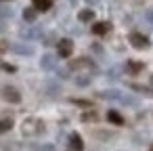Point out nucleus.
Returning a JSON list of instances; mask_svg holds the SVG:
<instances>
[{
	"label": "nucleus",
	"mask_w": 153,
	"mask_h": 151,
	"mask_svg": "<svg viewBox=\"0 0 153 151\" xmlns=\"http://www.w3.org/2000/svg\"><path fill=\"white\" fill-rule=\"evenodd\" d=\"M92 51H94L97 55H103V48H101V44H92Z\"/></svg>",
	"instance_id": "28"
},
{
	"label": "nucleus",
	"mask_w": 153,
	"mask_h": 151,
	"mask_svg": "<svg viewBox=\"0 0 153 151\" xmlns=\"http://www.w3.org/2000/svg\"><path fill=\"white\" fill-rule=\"evenodd\" d=\"M122 94L124 92H120V90H103V92H99V97L105 99V101H120Z\"/></svg>",
	"instance_id": "11"
},
{
	"label": "nucleus",
	"mask_w": 153,
	"mask_h": 151,
	"mask_svg": "<svg viewBox=\"0 0 153 151\" xmlns=\"http://www.w3.org/2000/svg\"><path fill=\"white\" fill-rule=\"evenodd\" d=\"M21 132H23V136H38L44 132V122L38 118H25L21 124Z\"/></svg>",
	"instance_id": "1"
},
{
	"label": "nucleus",
	"mask_w": 153,
	"mask_h": 151,
	"mask_svg": "<svg viewBox=\"0 0 153 151\" xmlns=\"http://www.w3.org/2000/svg\"><path fill=\"white\" fill-rule=\"evenodd\" d=\"M109 30H111L109 21H99V23L92 25V34L94 36H105V34H109Z\"/></svg>",
	"instance_id": "7"
},
{
	"label": "nucleus",
	"mask_w": 153,
	"mask_h": 151,
	"mask_svg": "<svg viewBox=\"0 0 153 151\" xmlns=\"http://www.w3.org/2000/svg\"><path fill=\"white\" fill-rule=\"evenodd\" d=\"M145 19H147V23H149V25H153V9H149V11L145 13Z\"/></svg>",
	"instance_id": "27"
},
{
	"label": "nucleus",
	"mask_w": 153,
	"mask_h": 151,
	"mask_svg": "<svg viewBox=\"0 0 153 151\" xmlns=\"http://www.w3.org/2000/svg\"><path fill=\"white\" fill-rule=\"evenodd\" d=\"M46 86H48V88H46V90H48V92H51V94H59V92H61V88H59V86H57V84H51V82H48V84H46Z\"/></svg>",
	"instance_id": "25"
},
{
	"label": "nucleus",
	"mask_w": 153,
	"mask_h": 151,
	"mask_svg": "<svg viewBox=\"0 0 153 151\" xmlns=\"http://www.w3.org/2000/svg\"><path fill=\"white\" fill-rule=\"evenodd\" d=\"M40 67H42L44 71H53V69H57V57L51 55V53L42 55V59H40Z\"/></svg>",
	"instance_id": "6"
},
{
	"label": "nucleus",
	"mask_w": 153,
	"mask_h": 151,
	"mask_svg": "<svg viewBox=\"0 0 153 151\" xmlns=\"http://www.w3.org/2000/svg\"><path fill=\"white\" fill-rule=\"evenodd\" d=\"M149 151H153V145H151V147H149Z\"/></svg>",
	"instance_id": "33"
},
{
	"label": "nucleus",
	"mask_w": 153,
	"mask_h": 151,
	"mask_svg": "<svg viewBox=\"0 0 153 151\" xmlns=\"http://www.w3.org/2000/svg\"><path fill=\"white\" fill-rule=\"evenodd\" d=\"M2 32H4V25H2V23H0V34H2Z\"/></svg>",
	"instance_id": "30"
},
{
	"label": "nucleus",
	"mask_w": 153,
	"mask_h": 151,
	"mask_svg": "<svg viewBox=\"0 0 153 151\" xmlns=\"http://www.w3.org/2000/svg\"><path fill=\"white\" fill-rule=\"evenodd\" d=\"M55 42H59V40H57V36H55V34H51V36H48V38H46V40H44V44H46V46H51V44H55Z\"/></svg>",
	"instance_id": "26"
},
{
	"label": "nucleus",
	"mask_w": 153,
	"mask_h": 151,
	"mask_svg": "<svg viewBox=\"0 0 153 151\" xmlns=\"http://www.w3.org/2000/svg\"><path fill=\"white\" fill-rule=\"evenodd\" d=\"M0 17H4V19L13 17V11H11V7H2V4H0Z\"/></svg>",
	"instance_id": "22"
},
{
	"label": "nucleus",
	"mask_w": 153,
	"mask_h": 151,
	"mask_svg": "<svg viewBox=\"0 0 153 151\" xmlns=\"http://www.w3.org/2000/svg\"><path fill=\"white\" fill-rule=\"evenodd\" d=\"M67 69H74V71H94L97 67H94V63L88 57H80V59H74Z\"/></svg>",
	"instance_id": "2"
},
{
	"label": "nucleus",
	"mask_w": 153,
	"mask_h": 151,
	"mask_svg": "<svg viewBox=\"0 0 153 151\" xmlns=\"http://www.w3.org/2000/svg\"><path fill=\"white\" fill-rule=\"evenodd\" d=\"M76 84L78 86H88L90 84V76H78L76 78Z\"/></svg>",
	"instance_id": "21"
},
{
	"label": "nucleus",
	"mask_w": 153,
	"mask_h": 151,
	"mask_svg": "<svg viewBox=\"0 0 153 151\" xmlns=\"http://www.w3.org/2000/svg\"><path fill=\"white\" fill-rule=\"evenodd\" d=\"M57 74H59L61 78H67V76H69V71H67V69H57Z\"/></svg>",
	"instance_id": "29"
},
{
	"label": "nucleus",
	"mask_w": 153,
	"mask_h": 151,
	"mask_svg": "<svg viewBox=\"0 0 153 151\" xmlns=\"http://www.w3.org/2000/svg\"><path fill=\"white\" fill-rule=\"evenodd\" d=\"M78 19H80L82 23H88V21L94 19V11H92V9H82V11L78 13Z\"/></svg>",
	"instance_id": "15"
},
{
	"label": "nucleus",
	"mask_w": 153,
	"mask_h": 151,
	"mask_svg": "<svg viewBox=\"0 0 153 151\" xmlns=\"http://www.w3.org/2000/svg\"><path fill=\"white\" fill-rule=\"evenodd\" d=\"M88 2H92V4H94V2H99V0H88Z\"/></svg>",
	"instance_id": "31"
},
{
	"label": "nucleus",
	"mask_w": 153,
	"mask_h": 151,
	"mask_svg": "<svg viewBox=\"0 0 153 151\" xmlns=\"http://www.w3.org/2000/svg\"><path fill=\"white\" fill-rule=\"evenodd\" d=\"M69 147H71V151H82L84 149V141H82V136L78 132L69 134Z\"/></svg>",
	"instance_id": "9"
},
{
	"label": "nucleus",
	"mask_w": 153,
	"mask_h": 151,
	"mask_svg": "<svg viewBox=\"0 0 153 151\" xmlns=\"http://www.w3.org/2000/svg\"><path fill=\"white\" fill-rule=\"evenodd\" d=\"M128 40H130V44H132L134 48H140V51H143V48H149V44H151V42H149V38H147V36H143L140 32H130Z\"/></svg>",
	"instance_id": "4"
},
{
	"label": "nucleus",
	"mask_w": 153,
	"mask_h": 151,
	"mask_svg": "<svg viewBox=\"0 0 153 151\" xmlns=\"http://www.w3.org/2000/svg\"><path fill=\"white\" fill-rule=\"evenodd\" d=\"M30 149H32V151H55L53 145H32Z\"/></svg>",
	"instance_id": "20"
},
{
	"label": "nucleus",
	"mask_w": 153,
	"mask_h": 151,
	"mask_svg": "<svg viewBox=\"0 0 153 151\" xmlns=\"http://www.w3.org/2000/svg\"><path fill=\"white\" fill-rule=\"evenodd\" d=\"M149 82H151V86H153V76H151V80H149Z\"/></svg>",
	"instance_id": "32"
},
{
	"label": "nucleus",
	"mask_w": 153,
	"mask_h": 151,
	"mask_svg": "<svg viewBox=\"0 0 153 151\" xmlns=\"http://www.w3.org/2000/svg\"><path fill=\"white\" fill-rule=\"evenodd\" d=\"M80 120H82V122H97V120H99V113H97V111H84Z\"/></svg>",
	"instance_id": "19"
},
{
	"label": "nucleus",
	"mask_w": 153,
	"mask_h": 151,
	"mask_svg": "<svg viewBox=\"0 0 153 151\" xmlns=\"http://www.w3.org/2000/svg\"><path fill=\"white\" fill-rule=\"evenodd\" d=\"M13 126H15L13 118H2V120H0V134H4V132H9V130H11Z\"/></svg>",
	"instance_id": "18"
},
{
	"label": "nucleus",
	"mask_w": 153,
	"mask_h": 151,
	"mask_svg": "<svg viewBox=\"0 0 153 151\" xmlns=\"http://www.w3.org/2000/svg\"><path fill=\"white\" fill-rule=\"evenodd\" d=\"M0 2H7V0H0Z\"/></svg>",
	"instance_id": "34"
},
{
	"label": "nucleus",
	"mask_w": 153,
	"mask_h": 151,
	"mask_svg": "<svg viewBox=\"0 0 153 151\" xmlns=\"http://www.w3.org/2000/svg\"><path fill=\"white\" fill-rule=\"evenodd\" d=\"M32 4H34V9H36V11H40V13L51 11V7H53L51 0H32Z\"/></svg>",
	"instance_id": "14"
},
{
	"label": "nucleus",
	"mask_w": 153,
	"mask_h": 151,
	"mask_svg": "<svg viewBox=\"0 0 153 151\" xmlns=\"http://www.w3.org/2000/svg\"><path fill=\"white\" fill-rule=\"evenodd\" d=\"M0 69H4V71H9V74H15V71H17V67H15V65L4 63V61H0Z\"/></svg>",
	"instance_id": "23"
},
{
	"label": "nucleus",
	"mask_w": 153,
	"mask_h": 151,
	"mask_svg": "<svg viewBox=\"0 0 153 151\" xmlns=\"http://www.w3.org/2000/svg\"><path fill=\"white\" fill-rule=\"evenodd\" d=\"M21 38H25V40H40V38H42V30H40V28L21 30Z\"/></svg>",
	"instance_id": "8"
},
{
	"label": "nucleus",
	"mask_w": 153,
	"mask_h": 151,
	"mask_svg": "<svg viewBox=\"0 0 153 151\" xmlns=\"http://www.w3.org/2000/svg\"><path fill=\"white\" fill-rule=\"evenodd\" d=\"M13 53L23 55V57H30V55H34V48L27 46V44H13Z\"/></svg>",
	"instance_id": "12"
},
{
	"label": "nucleus",
	"mask_w": 153,
	"mask_h": 151,
	"mask_svg": "<svg viewBox=\"0 0 153 151\" xmlns=\"http://www.w3.org/2000/svg\"><path fill=\"white\" fill-rule=\"evenodd\" d=\"M145 69V63L143 61H128L126 63V71L130 74V76H136V74H140Z\"/></svg>",
	"instance_id": "10"
},
{
	"label": "nucleus",
	"mask_w": 153,
	"mask_h": 151,
	"mask_svg": "<svg viewBox=\"0 0 153 151\" xmlns=\"http://www.w3.org/2000/svg\"><path fill=\"white\" fill-rule=\"evenodd\" d=\"M134 92H140V94H147V97H153V88L149 86H143V84H128Z\"/></svg>",
	"instance_id": "16"
},
{
	"label": "nucleus",
	"mask_w": 153,
	"mask_h": 151,
	"mask_svg": "<svg viewBox=\"0 0 153 151\" xmlns=\"http://www.w3.org/2000/svg\"><path fill=\"white\" fill-rule=\"evenodd\" d=\"M71 103L74 105H80V107H90L92 105L90 101H84V99H71Z\"/></svg>",
	"instance_id": "24"
},
{
	"label": "nucleus",
	"mask_w": 153,
	"mask_h": 151,
	"mask_svg": "<svg viewBox=\"0 0 153 151\" xmlns=\"http://www.w3.org/2000/svg\"><path fill=\"white\" fill-rule=\"evenodd\" d=\"M0 94H2V99L7 103H13V105L21 103V92L15 86H2V88H0Z\"/></svg>",
	"instance_id": "3"
},
{
	"label": "nucleus",
	"mask_w": 153,
	"mask_h": 151,
	"mask_svg": "<svg viewBox=\"0 0 153 151\" xmlns=\"http://www.w3.org/2000/svg\"><path fill=\"white\" fill-rule=\"evenodd\" d=\"M36 17H38V11H36L34 7H30V9H23V19H25L27 23H34V21H36Z\"/></svg>",
	"instance_id": "17"
},
{
	"label": "nucleus",
	"mask_w": 153,
	"mask_h": 151,
	"mask_svg": "<svg viewBox=\"0 0 153 151\" xmlns=\"http://www.w3.org/2000/svg\"><path fill=\"white\" fill-rule=\"evenodd\" d=\"M57 53H59V57L67 59V57L74 53V42H71L69 38H63V40H59V42H57Z\"/></svg>",
	"instance_id": "5"
},
{
	"label": "nucleus",
	"mask_w": 153,
	"mask_h": 151,
	"mask_svg": "<svg viewBox=\"0 0 153 151\" xmlns=\"http://www.w3.org/2000/svg\"><path fill=\"white\" fill-rule=\"evenodd\" d=\"M107 120H109L111 124H115V126H122V124H124L122 113H120V111H115V109H109V111H107Z\"/></svg>",
	"instance_id": "13"
}]
</instances>
